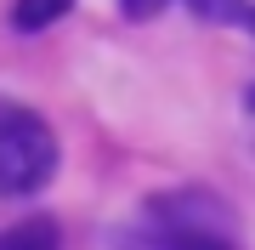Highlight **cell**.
<instances>
[{"mask_svg":"<svg viewBox=\"0 0 255 250\" xmlns=\"http://www.w3.org/2000/svg\"><path fill=\"white\" fill-rule=\"evenodd\" d=\"M57 176V137L34 108L0 102V199H28Z\"/></svg>","mask_w":255,"mask_h":250,"instance_id":"1","label":"cell"},{"mask_svg":"<svg viewBox=\"0 0 255 250\" xmlns=\"http://www.w3.org/2000/svg\"><path fill=\"white\" fill-rule=\"evenodd\" d=\"M147 222L170 228V233H193V239L238 245V211L221 194H204V188H176V194L147 199Z\"/></svg>","mask_w":255,"mask_h":250,"instance_id":"2","label":"cell"},{"mask_svg":"<svg viewBox=\"0 0 255 250\" xmlns=\"http://www.w3.org/2000/svg\"><path fill=\"white\" fill-rule=\"evenodd\" d=\"M114 250H238V245H216V239H193V233H170L153 222H136L114 239Z\"/></svg>","mask_w":255,"mask_h":250,"instance_id":"3","label":"cell"},{"mask_svg":"<svg viewBox=\"0 0 255 250\" xmlns=\"http://www.w3.org/2000/svg\"><path fill=\"white\" fill-rule=\"evenodd\" d=\"M0 250H63V233L51 216H28V222L0 228Z\"/></svg>","mask_w":255,"mask_h":250,"instance_id":"4","label":"cell"},{"mask_svg":"<svg viewBox=\"0 0 255 250\" xmlns=\"http://www.w3.org/2000/svg\"><path fill=\"white\" fill-rule=\"evenodd\" d=\"M74 0H11V28L17 34H40V28H51Z\"/></svg>","mask_w":255,"mask_h":250,"instance_id":"5","label":"cell"},{"mask_svg":"<svg viewBox=\"0 0 255 250\" xmlns=\"http://www.w3.org/2000/svg\"><path fill=\"white\" fill-rule=\"evenodd\" d=\"M199 17L210 23H233V28H250V0H187Z\"/></svg>","mask_w":255,"mask_h":250,"instance_id":"6","label":"cell"},{"mask_svg":"<svg viewBox=\"0 0 255 250\" xmlns=\"http://www.w3.org/2000/svg\"><path fill=\"white\" fill-rule=\"evenodd\" d=\"M164 6H170V0H119V11H125V17H153V11H164Z\"/></svg>","mask_w":255,"mask_h":250,"instance_id":"7","label":"cell"}]
</instances>
